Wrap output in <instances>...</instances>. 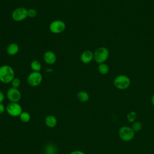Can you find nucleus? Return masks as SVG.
I'll return each mask as SVG.
<instances>
[{
    "label": "nucleus",
    "mask_w": 154,
    "mask_h": 154,
    "mask_svg": "<svg viewBox=\"0 0 154 154\" xmlns=\"http://www.w3.org/2000/svg\"><path fill=\"white\" fill-rule=\"evenodd\" d=\"M14 78V71L9 65L0 66V81L4 84H8Z\"/></svg>",
    "instance_id": "1"
},
{
    "label": "nucleus",
    "mask_w": 154,
    "mask_h": 154,
    "mask_svg": "<svg viewBox=\"0 0 154 154\" xmlns=\"http://www.w3.org/2000/svg\"><path fill=\"white\" fill-rule=\"evenodd\" d=\"M113 84L114 87L119 90H126L129 88L131 85V79L126 75H119L114 78Z\"/></svg>",
    "instance_id": "2"
},
{
    "label": "nucleus",
    "mask_w": 154,
    "mask_h": 154,
    "mask_svg": "<svg viewBox=\"0 0 154 154\" xmlns=\"http://www.w3.org/2000/svg\"><path fill=\"white\" fill-rule=\"evenodd\" d=\"M94 55V60L98 64L105 63L109 57V52L105 47H99L96 49Z\"/></svg>",
    "instance_id": "3"
},
{
    "label": "nucleus",
    "mask_w": 154,
    "mask_h": 154,
    "mask_svg": "<svg viewBox=\"0 0 154 154\" xmlns=\"http://www.w3.org/2000/svg\"><path fill=\"white\" fill-rule=\"evenodd\" d=\"M135 132L131 127L128 126H123L119 129L118 134L120 139L124 141H130L135 137Z\"/></svg>",
    "instance_id": "4"
},
{
    "label": "nucleus",
    "mask_w": 154,
    "mask_h": 154,
    "mask_svg": "<svg viewBox=\"0 0 154 154\" xmlns=\"http://www.w3.org/2000/svg\"><path fill=\"white\" fill-rule=\"evenodd\" d=\"M6 111L11 117H19L22 112V108L18 102H10L6 106Z\"/></svg>",
    "instance_id": "5"
},
{
    "label": "nucleus",
    "mask_w": 154,
    "mask_h": 154,
    "mask_svg": "<svg viewBox=\"0 0 154 154\" xmlns=\"http://www.w3.org/2000/svg\"><path fill=\"white\" fill-rule=\"evenodd\" d=\"M28 9L25 7H20L15 8L12 13L11 17L16 22H21L28 17Z\"/></svg>",
    "instance_id": "6"
},
{
    "label": "nucleus",
    "mask_w": 154,
    "mask_h": 154,
    "mask_svg": "<svg viewBox=\"0 0 154 154\" xmlns=\"http://www.w3.org/2000/svg\"><path fill=\"white\" fill-rule=\"evenodd\" d=\"M27 82L31 87L38 86L42 82L43 76L40 72H31L27 77Z\"/></svg>",
    "instance_id": "7"
},
{
    "label": "nucleus",
    "mask_w": 154,
    "mask_h": 154,
    "mask_svg": "<svg viewBox=\"0 0 154 154\" xmlns=\"http://www.w3.org/2000/svg\"><path fill=\"white\" fill-rule=\"evenodd\" d=\"M49 31L53 34H60L66 29V23L61 20H53L49 25Z\"/></svg>",
    "instance_id": "8"
},
{
    "label": "nucleus",
    "mask_w": 154,
    "mask_h": 154,
    "mask_svg": "<svg viewBox=\"0 0 154 154\" xmlns=\"http://www.w3.org/2000/svg\"><path fill=\"white\" fill-rule=\"evenodd\" d=\"M7 99L10 102H19L22 97V94L18 88H10L6 93Z\"/></svg>",
    "instance_id": "9"
},
{
    "label": "nucleus",
    "mask_w": 154,
    "mask_h": 154,
    "mask_svg": "<svg viewBox=\"0 0 154 154\" xmlns=\"http://www.w3.org/2000/svg\"><path fill=\"white\" fill-rule=\"evenodd\" d=\"M43 60L46 64L52 65L56 62L57 56L53 51H47L43 54Z\"/></svg>",
    "instance_id": "10"
},
{
    "label": "nucleus",
    "mask_w": 154,
    "mask_h": 154,
    "mask_svg": "<svg viewBox=\"0 0 154 154\" xmlns=\"http://www.w3.org/2000/svg\"><path fill=\"white\" fill-rule=\"evenodd\" d=\"M94 59L93 53L90 50H86L82 52L80 56V60L82 63L88 64Z\"/></svg>",
    "instance_id": "11"
},
{
    "label": "nucleus",
    "mask_w": 154,
    "mask_h": 154,
    "mask_svg": "<svg viewBox=\"0 0 154 154\" xmlns=\"http://www.w3.org/2000/svg\"><path fill=\"white\" fill-rule=\"evenodd\" d=\"M19 51V46L17 43H11L7 46L6 52L10 56H14L16 55Z\"/></svg>",
    "instance_id": "12"
},
{
    "label": "nucleus",
    "mask_w": 154,
    "mask_h": 154,
    "mask_svg": "<svg viewBox=\"0 0 154 154\" xmlns=\"http://www.w3.org/2000/svg\"><path fill=\"white\" fill-rule=\"evenodd\" d=\"M45 123L46 126L52 128H54L57 124V119L53 115H48L45 119Z\"/></svg>",
    "instance_id": "13"
},
{
    "label": "nucleus",
    "mask_w": 154,
    "mask_h": 154,
    "mask_svg": "<svg viewBox=\"0 0 154 154\" xmlns=\"http://www.w3.org/2000/svg\"><path fill=\"white\" fill-rule=\"evenodd\" d=\"M77 98L81 102H86L90 99L88 93L85 91H80L77 93Z\"/></svg>",
    "instance_id": "14"
},
{
    "label": "nucleus",
    "mask_w": 154,
    "mask_h": 154,
    "mask_svg": "<svg viewBox=\"0 0 154 154\" xmlns=\"http://www.w3.org/2000/svg\"><path fill=\"white\" fill-rule=\"evenodd\" d=\"M98 70L99 73L102 75H106L109 72V66L105 64V63L99 64L98 66Z\"/></svg>",
    "instance_id": "15"
},
{
    "label": "nucleus",
    "mask_w": 154,
    "mask_h": 154,
    "mask_svg": "<svg viewBox=\"0 0 154 154\" xmlns=\"http://www.w3.org/2000/svg\"><path fill=\"white\" fill-rule=\"evenodd\" d=\"M30 67L34 72H40L42 69V65L39 61L33 60L30 64Z\"/></svg>",
    "instance_id": "16"
},
{
    "label": "nucleus",
    "mask_w": 154,
    "mask_h": 154,
    "mask_svg": "<svg viewBox=\"0 0 154 154\" xmlns=\"http://www.w3.org/2000/svg\"><path fill=\"white\" fill-rule=\"evenodd\" d=\"M19 117L20 121L23 123H28L31 120L30 114L26 111H22Z\"/></svg>",
    "instance_id": "17"
},
{
    "label": "nucleus",
    "mask_w": 154,
    "mask_h": 154,
    "mask_svg": "<svg viewBox=\"0 0 154 154\" xmlns=\"http://www.w3.org/2000/svg\"><path fill=\"white\" fill-rule=\"evenodd\" d=\"M127 120L129 123H134L137 120V113L135 111H130L127 114Z\"/></svg>",
    "instance_id": "18"
},
{
    "label": "nucleus",
    "mask_w": 154,
    "mask_h": 154,
    "mask_svg": "<svg viewBox=\"0 0 154 154\" xmlns=\"http://www.w3.org/2000/svg\"><path fill=\"white\" fill-rule=\"evenodd\" d=\"M131 128L135 132H139L142 129V124L141 122H140L138 121H135L134 123H132Z\"/></svg>",
    "instance_id": "19"
},
{
    "label": "nucleus",
    "mask_w": 154,
    "mask_h": 154,
    "mask_svg": "<svg viewBox=\"0 0 154 154\" xmlns=\"http://www.w3.org/2000/svg\"><path fill=\"white\" fill-rule=\"evenodd\" d=\"M20 83H21L20 79L19 78H15V77L13 79V80L10 82L11 87L16 88H18L20 87Z\"/></svg>",
    "instance_id": "20"
},
{
    "label": "nucleus",
    "mask_w": 154,
    "mask_h": 154,
    "mask_svg": "<svg viewBox=\"0 0 154 154\" xmlns=\"http://www.w3.org/2000/svg\"><path fill=\"white\" fill-rule=\"evenodd\" d=\"M28 17L31 18H34L37 16V10L34 8L28 9Z\"/></svg>",
    "instance_id": "21"
},
{
    "label": "nucleus",
    "mask_w": 154,
    "mask_h": 154,
    "mask_svg": "<svg viewBox=\"0 0 154 154\" xmlns=\"http://www.w3.org/2000/svg\"><path fill=\"white\" fill-rule=\"evenodd\" d=\"M5 111H6V106H5V105L2 103H0V115L3 114Z\"/></svg>",
    "instance_id": "22"
},
{
    "label": "nucleus",
    "mask_w": 154,
    "mask_h": 154,
    "mask_svg": "<svg viewBox=\"0 0 154 154\" xmlns=\"http://www.w3.org/2000/svg\"><path fill=\"white\" fill-rule=\"evenodd\" d=\"M69 154H85V153H84V152H82L81 150H74V151L70 152Z\"/></svg>",
    "instance_id": "23"
},
{
    "label": "nucleus",
    "mask_w": 154,
    "mask_h": 154,
    "mask_svg": "<svg viewBox=\"0 0 154 154\" xmlns=\"http://www.w3.org/2000/svg\"><path fill=\"white\" fill-rule=\"evenodd\" d=\"M5 99V96L2 91L0 90V103H2Z\"/></svg>",
    "instance_id": "24"
},
{
    "label": "nucleus",
    "mask_w": 154,
    "mask_h": 154,
    "mask_svg": "<svg viewBox=\"0 0 154 154\" xmlns=\"http://www.w3.org/2000/svg\"><path fill=\"white\" fill-rule=\"evenodd\" d=\"M151 102H152L153 106H154V94H153V96H152V98H151Z\"/></svg>",
    "instance_id": "25"
},
{
    "label": "nucleus",
    "mask_w": 154,
    "mask_h": 154,
    "mask_svg": "<svg viewBox=\"0 0 154 154\" xmlns=\"http://www.w3.org/2000/svg\"><path fill=\"white\" fill-rule=\"evenodd\" d=\"M45 154H52V153H45Z\"/></svg>",
    "instance_id": "26"
}]
</instances>
